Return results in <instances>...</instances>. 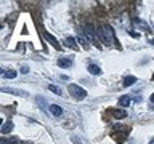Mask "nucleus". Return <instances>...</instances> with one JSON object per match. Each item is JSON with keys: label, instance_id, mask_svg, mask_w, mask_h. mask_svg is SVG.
Instances as JSON below:
<instances>
[{"label": "nucleus", "instance_id": "f257e3e1", "mask_svg": "<svg viewBox=\"0 0 154 144\" xmlns=\"http://www.w3.org/2000/svg\"><path fill=\"white\" fill-rule=\"evenodd\" d=\"M96 34H98L101 43H104V45H111L112 43V31H111V27L108 24L106 26H100L96 29Z\"/></svg>", "mask_w": 154, "mask_h": 144}, {"label": "nucleus", "instance_id": "f03ea898", "mask_svg": "<svg viewBox=\"0 0 154 144\" xmlns=\"http://www.w3.org/2000/svg\"><path fill=\"white\" fill-rule=\"evenodd\" d=\"M84 34L87 35V38H88L90 42H93V45H95L96 48H101V45H100V40L96 38V37H98V34H96V31H95V26H93V24L87 22L85 26H84Z\"/></svg>", "mask_w": 154, "mask_h": 144}, {"label": "nucleus", "instance_id": "7ed1b4c3", "mask_svg": "<svg viewBox=\"0 0 154 144\" xmlns=\"http://www.w3.org/2000/svg\"><path fill=\"white\" fill-rule=\"evenodd\" d=\"M69 93H71L72 98H75L79 101L85 99V96H87V91L82 88V86H79V85H69Z\"/></svg>", "mask_w": 154, "mask_h": 144}, {"label": "nucleus", "instance_id": "20e7f679", "mask_svg": "<svg viewBox=\"0 0 154 144\" xmlns=\"http://www.w3.org/2000/svg\"><path fill=\"white\" fill-rule=\"evenodd\" d=\"M77 38H79V42H80V45H82V48L84 50H88V40H87V35L84 34V31H80L79 34H77Z\"/></svg>", "mask_w": 154, "mask_h": 144}, {"label": "nucleus", "instance_id": "39448f33", "mask_svg": "<svg viewBox=\"0 0 154 144\" xmlns=\"http://www.w3.org/2000/svg\"><path fill=\"white\" fill-rule=\"evenodd\" d=\"M43 37H45L47 40H48V42H50L53 46L56 48V50H61V45H60V42H58V40H56V38L53 37V35H50V34H48V32H43Z\"/></svg>", "mask_w": 154, "mask_h": 144}, {"label": "nucleus", "instance_id": "423d86ee", "mask_svg": "<svg viewBox=\"0 0 154 144\" xmlns=\"http://www.w3.org/2000/svg\"><path fill=\"white\" fill-rule=\"evenodd\" d=\"M58 66L63 67V69L71 67L72 66V59H71V58H60V59H58Z\"/></svg>", "mask_w": 154, "mask_h": 144}, {"label": "nucleus", "instance_id": "0eeeda50", "mask_svg": "<svg viewBox=\"0 0 154 144\" xmlns=\"http://www.w3.org/2000/svg\"><path fill=\"white\" fill-rule=\"evenodd\" d=\"M132 103H133L132 96H127V94H125V96H120V98H119V104L122 106V107H127V106H130Z\"/></svg>", "mask_w": 154, "mask_h": 144}, {"label": "nucleus", "instance_id": "6e6552de", "mask_svg": "<svg viewBox=\"0 0 154 144\" xmlns=\"http://www.w3.org/2000/svg\"><path fill=\"white\" fill-rule=\"evenodd\" d=\"M48 109H50L51 115H55V117H61V115H63V109H61L58 104H51Z\"/></svg>", "mask_w": 154, "mask_h": 144}, {"label": "nucleus", "instance_id": "1a4fd4ad", "mask_svg": "<svg viewBox=\"0 0 154 144\" xmlns=\"http://www.w3.org/2000/svg\"><path fill=\"white\" fill-rule=\"evenodd\" d=\"M133 83H137V77L128 75V77H125V79H124V86H132Z\"/></svg>", "mask_w": 154, "mask_h": 144}, {"label": "nucleus", "instance_id": "9d476101", "mask_svg": "<svg viewBox=\"0 0 154 144\" xmlns=\"http://www.w3.org/2000/svg\"><path fill=\"white\" fill-rule=\"evenodd\" d=\"M2 77H3V79H14V77H16V72H14V70L3 69V70H2Z\"/></svg>", "mask_w": 154, "mask_h": 144}, {"label": "nucleus", "instance_id": "9b49d317", "mask_svg": "<svg viewBox=\"0 0 154 144\" xmlns=\"http://www.w3.org/2000/svg\"><path fill=\"white\" fill-rule=\"evenodd\" d=\"M88 72H90V74H93V75H100L101 74V69L96 64H90L88 66Z\"/></svg>", "mask_w": 154, "mask_h": 144}, {"label": "nucleus", "instance_id": "f8f14e48", "mask_svg": "<svg viewBox=\"0 0 154 144\" xmlns=\"http://www.w3.org/2000/svg\"><path fill=\"white\" fill-rule=\"evenodd\" d=\"M11 130H13V122H5V125L2 127V133L3 134H8Z\"/></svg>", "mask_w": 154, "mask_h": 144}, {"label": "nucleus", "instance_id": "ddd939ff", "mask_svg": "<svg viewBox=\"0 0 154 144\" xmlns=\"http://www.w3.org/2000/svg\"><path fill=\"white\" fill-rule=\"evenodd\" d=\"M64 42H67V45H69V46L72 48V50H77L75 40H74V38H72V37H66V38H64Z\"/></svg>", "mask_w": 154, "mask_h": 144}, {"label": "nucleus", "instance_id": "4468645a", "mask_svg": "<svg viewBox=\"0 0 154 144\" xmlns=\"http://www.w3.org/2000/svg\"><path fill=\"white\" fill-rule=\"evenodd\" d=\"M114 117L124 118V117H127V112H125V110H114Z\"/></svg>", "mask_w": 154, "mask_h": 144}, {"label": "nucleus", "instance_id": "2eb2a0df", "mask_svg": "<svg viewBox=\"0 0 154 144\" xmlns=\"http://www.w3.org/2000/svg\"><path fill=\"white\" fill-rule=\"evenodd\" d=\"M5 93H11V94H24L23 91H19V90H13V88H3Z\"/></svg>", "mask_w": 154, "mask_h": 144}, {"label": "nucleus", "instance_id": "dca6fc26", "mask_svg": "<svg viewBox=\"0 0 154 144\" xmlns=\"http://www.w3.org/2000/svg\"><path fill=\"white\" fill-rule=\"evenodd\" d=\"M2 144H16V139H14V138H10V139L3 138L2 139Z\"/></svg>", "mask_w": 154, "mask_h": 144}, {"label": "nucleus", "instance_id": "f3484780", "mask_svg": "<svg viewBox=\"0 0 154 144\" xmlns=\"http://www.w3.org/2000/svg\"><path fill=\"white\" fill-rule=\"evenodd\" d=\"M48 90L53 91V93H56V94H61V90L58 88V86H55V85H50V86H48Z\"/></svg>", "mask_w": 154, "mask_h": 144}, {"label": "nucleus", "instance_id": "a211bd4d", "mask_svg": "<svg viewBox=\"0 0 154 144\" xmlns=\"http://www.w3.org/2000/svg\"><path fill=\"white\" fill-rule=\"evenodd\" d=\"M21 72H23V74H27V72H29V67H27V66H23V67H21Z\"/></svg>", "mask_w": 154, "mask_h": 144}, {"label": "nucleus", "instance_id": "6ab92c4d", "mask_svg": "<svg viewBox=\"0 0 154 144\" xmlns=\"http://www.w3.org/2000/svg\"><path fill=\"white\" fill-rule=\"evenodd\" d=\"M149 99H151V103H154V93L151 94V98H149Z\"/></svg>", "mask_w": 154, "mask_h": 144}, {"label": "nucleus", "instance_id": "aec40b11", "mask_svg": "<svg viewBox=\"0 0 154 144\" xmlns=\"http://www.w3.org/2000/svg\"><path fill=\"white\" fill-rule=\"evenodd\" d=\"M148 144H154V138H152V139H151V141H149Z\"/></svg>", "mask_w": 154, "mask_h": 144}, {"label": "nucleus", "instance_id": "412c9836", "mask_svg": "<svg viewBox=\"0 0 154 144\" xmlns=\"http://www.w3.org/2000/svg\"><path fill=\"white\" fill-rule=\"evenodd\" d=\"M152 79H154V77H152Z\"/></svg>", "mask_w": 154, "mask_h": 144}]
</instances>
